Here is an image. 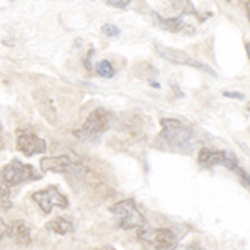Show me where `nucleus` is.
I'll use <instances>...</instances> for the list:
<instances>
[{"mask_svg":"<svg viewBox=\"0 0 250 250\" xmlns=\"http://www.w3.org/2000/svg\"><path fill=\"white\" fill-rule=\"evenodd\" d=\"M160 125H162V132L157 142H160L162 148L168 147V150L172 152L190 154L200 145V137L190 124L182 122L179 119H162Z\"/></svg>","mask_w":250,"mask_h":250,"instance_id":"1","label":"nucleus"},{"mask_svg":"<svg viewBox=\"0 0 250 250\" xmlns=\"http://www.w3.org/2000/svg\"><path fill=\"white\" fill-rule=\"evenodd\" d=\"M110 124H112L110 114H108L105 108L99 107L87 117L85 124L79 130H74V135L79 140H82V142L97 144L100 140V137L110 128Z\"/></svg>","mask_w":250,"mask_h":250,"instance_id":"2","label":"nucleus"},{"mask_svg":"<svg viewBox=\"0 0 250 250\" xmlns=\"http://www.w3.org/2000/svg\"><path fill=\"white\" fill-rule=\"evenodd\" d=\"M110 213L117 219V224L122 230H134V229L147 227V219L140 208L137 207L134 199H124L110 205Z\"/></svg>","mask_w":250,"mask_h":250,"instance_id":"3","label":"nucleus"},{"mask_svg":"<svg viewBox=\"0 0 250 250\" xmlns=\"http://www.w3.org/2000/svg\"><path fill=\"white\" fill-rule=\"evenodd\" d=\"M43 173H39L34 168V165L30 164H23L19 159H12L9 164L3 165L0 177L5 180L10 187H17L20 184L32 182V180H39L42 179Z\"/></svg>","mask_w":250,"mask_h":250,"instance_id":"4","label":"nucleus"},{"mask_svg":"<svg viewBox=\"0 0 250 250\" xmlns=\"http://www.w3.org/2000/svg\"><path fill=\"white\" fill-rule=\"evenodd\" d=\"M40 170L42 172H54V173H75V175L85 177L90 170L80 159H72L68 155H55V157H43L40 160Z\"/></svg>","mask_w":250,"mask_h":250,"instance_id":"5","label":"nucleus"},{"mask_svg":"<svg viewBox=\"0 0 250 250\" xmlns=\"http://www.w3.org/2000/svg\"><path fill=\"white\" fill-rule=\"evenodd\" d=\"M140 242L155 250H170L177 245V235L170 229H148L142 227L137 232Z\"/></svg>","mask_w":250,"mask_h":250,"instance_id":"6","label":"nucleus"},{"mask_svg":"<svg viewBox=\"0 0 250 250\" xmlns=\"http://www.w3.org/2000/svg\"><path fill=\"white\" fill-rule=\"evenodd\" d=\"M199 165L202 168H213L217 165L233 170L239 165V159L237 155L230 150H212V148L202 147L199 152Z\"/></svg>","mask_w":250,"mask_h":250,"instance_id":"7","label":"nucleus"},{"mask_svg":"<svg viewBox=\"0 0 250 250\" xmlns=\"http://www.w3.org/2000/svg\"><path fill=\"white\" fill-rule=\"evenodd\" d=\"M32 200L40 207V210L43 212V215H48L54 207L59 208H67L68 207V199L59 190L57 185H48L43 190H37L32 193Z\"/></svg>","mask_w":250,"mask_h":250,"instance_id":"8","label":"nucleus"},{"mask_svg":"<svg viewBox=\"0 0 250 250\" xmlns=\"http://www.w3.org/2000/svg\"><path fill=\"white\" fill-rule=\"evenodd\" d=\"M17 148L25 157H32L37 154H45L47 142L35 135L32 128H19L17 130Z\"/></svg>","mask_w":250,"mask_h":250,"instance_id":"9","label":"nucleus"},{"mask_svg":"<svg viewBox=\"0 0 250 250\" xmlns=\"http://www.w3.org/2000/svg\"><path fill=\"white\" fill-rule=\"evenodd\" d=\"M155 50L160 54V57L168 60V62H172V63H175V65H190L193 68H199V70H204V72H207V74H210L215 77V72H213L212 68H208L207 65H204V63L193 60L190 55L185 54L184 50L172 48V47H165V45H160V43H155Z\"/></svg>","mask_w":250,"mask_h":250,"instance_id":"10","label":"nucleus"},{"mask_svg":"<svg viewBox=\"0 0 250 250\" xmlns=\"http://www.w3.org/2000/svg\"><path fill=\"white\" fill-rule=\"evenodd\" d=\"M7 235L19 245H30L32 244L30 227L27 225V222H23V220L12 222L9 227H7Z\"/></svg>","mask_w":250,"mask_h":250,"instance_id":"11","label":"nucleus"},{"mask_svg":"<svg viewBox=\"0 0 250 250\" xmlns=\"http://www.w3.org/2000/svg\"><path fill=\"white\" fill-rule=\"evenodd\" d=\"M157 17V22H159L160 29L167 30V32H172V34H179V32H187L185 27H188L187 23L184 22L182 17H170V19H164V17H159V15L155 14Z\"/></svg>","mask_w":250,"mask_h":250,"instance_id":"12","label":"nucleus"},{"mask_svg":"<svg viewBox=\"0 0 250 250\" xmlns=\"http://www.w3.org/2000/svg\"><path fill=\"white\" fill-rule=\"evenodd\" d=\"M47 230L57 233V235H67V233H72L75 230L74 224L70 220L63 219V217H57V219L50 220L47 224Z\"/></svg>","mask_w":250,"mask_h":250,"instance_id":"13","label":"nucleus"},{"mask_svg":"<svg viewBox=\"0 0 250 250\" xmlns=\"http://www.w3.org/2000/svg\"><path fill=\"white\" fill-rule=\"evenodd\" d=\"M12 199H10V185L0 177V210H10L12 208Z\"/></svg>","mask_w":250,"mask_h":250,"instance_id":"14","label":"nucleus"},{"mask_svg":"<svg viewBox=\"0 0 250 250\" xmlns=\"http://www.w3.org/2000/svg\"><path fill=\"white\" fill-rule=\"evenodd\" d=\"M95 72L104 79H112L115 75V68L112 65V62H108V60H100L95 65Z\"/></svg>","mask_w":250,"mask_h":250,"instance_id":"15","label":"nucleus"},{"mask_svg":"<svg viewBox=\"0 0 250 250\" xmlns=\"http://www.w3.org/2000/svg\"><path fill=\"white\" fill-rule=\"evenodd\" d=\"M232 172H235V175L239 177V180H240V182L244 184L245 187H247L249 190H250V173H247V172L244 170V168H242V167H239V165H237V167L233 168Z\"/></svg>","mask_w":250,"mask_h":250,"instance_id":"16","label":"nucleus"},{"mask_svg":"<svg viewBox=\"0 0 250 250\" xmlns=\"http://www.w3.org/2000/svg\"><path fill=\"white\" fill-rule=\"evenodd\" d=\"M102 32L107 35V37H117V35H120L119 27L112 25V23H105V25L102 27Z\"/></svg>","mask_w":250,"mask_h":250,"instance_id":"17","label":"nucleus"},{"mask_svg":"<svg viewBox=\"0 0 250 250\" xmlns=\"http://www.w3.org/2000/svg\"><path fill=\"white\" fill-rule=\"evenodd\" d=\"M167 3L170 5V9L179 12V10L185 9V5H187V0H167Z\"/></svg>","mask_w":250,"mask_h":250,"instance_id":"18","label":"nucleus"},{"mask_svg":"<svg viewBox=\"0 0 250 250\" xmlns=\"http://www.w3.org/2000/svg\"><path fill=\"white\" fill-rule=\"evenodd\" d=\"M173 250H202L199 244H195V242H192V244L188 245H179V247H173Z\"/></svg>","mask_w":250,"mask_h":250,"instance_id":"19","label":"nucleus"},{"mask_svg":"<svg viewBox=\"0 0 250 250\" xmlns=\"http://www.w3.org/2000/svg\"><path fill=\"white\" fill-rule=\"evenodd\" d=\"M224 97H227V99H235V100H242L244 99V94H242V92H227L225 90L224 92Z\"/></svg>","mask_w":250,"mask_h":250,"instance_id":"20","label":"nucleus"},{"mask_svg":"<svg viewBox=\"0 0 250 250\" xmlns=\"http://www.w3.org/2000/svg\"><path fill=\"white\" fill-rule=\"evenodd\" d=\"M5 235H7V224L2 219H0V240H2Z\"/></svg>","mask_w":250,"mask_h":250,"instance_id":"21","label":"nucleus"},{"mask_svg":"<svg viewBox=\"0 0 250 250\" xmlns=\"http://www.w3.org/2000/svg\"><path fill=\"white\" fill-rule=\"evenodd\" d=\"M130 3V0H119V2H114L112 5H115V7H120V9H125V7Z\"/></svg>","mask_w":250,"mask_h":250,"instance_id":"22","label":"nucleus"},{"mask_svg":"<svg viewBox=\"0 0 250 250\" xmlns=\"http://www.w3.org/2000/svg\"><path fill=\"white\" fill-rule=\"evenodd\" d=\"M245 12H247V19L250 22V0H247V3H245Z\"/></svg>","mask_w":250,"mask_h":250,"instance_id":"23","label":"nucleus"},{"mask_svg":"<svg viewBox=\"0 0 250 250\" xmlns=\"http://www.w3.org/2000/svg\"><path fill=\"white\" fill-rule=\"evenodd\" d=\"M245 50H247V57H249V60H250V42L245 43Z\"/></svg>","mask_w":250,"mask_h":250,"instance_id":"24","label":"nucleus"},{"mask_svg":"<svg viewBox=\"0 0 250 250\" xmlns=\"http://www.w3.org/2000/svg\"><path fill=\"white\" fill-rule=\"evenodd\" d=\"M102 250H117V249H114V247H110V245H107V247H104Z\"/></svg>","mask_w":250,"mask_h":250,"instance_id":"25","label":"nucleus"},{"mask_svg":"<svg viewBox=\"0 0 250 250\" xmlns=\"http://www.w3.org/2000/svg\"><path fill=\"white\" fill-rule=\"evenodd\" d=\"M247 110H249V112H250V102H249V104H247Z\"/></svg>","mask_w":250,"mask_h":250,"instance_id":"26","label":"nucleus"},{"mask_svg":"<svg viewBox=\"0 0 250 250\" xmlns=\"http://www.w3.org/2000/svg\"><path fill=\"white\" fill-rule=\"evenodd\" d=\"M0 134H2V125H0Z\"/></svg>","mask_w":250,"mask_h":250,"instance_id":"27","label":"nucleus"},{"mask_svg":"<svg viewBox=\"0 0 250 250\" xmlns=\"http://www.w3.org/2000/svg\"><path fill=\"white\" fill-rule=\"evenodd\" d=\"M227 2H230V0H227Z\"/></svg>","mask_w":250,"mask_h":250,"instance_id":"28","label":"nucleus"}]
</instances>
